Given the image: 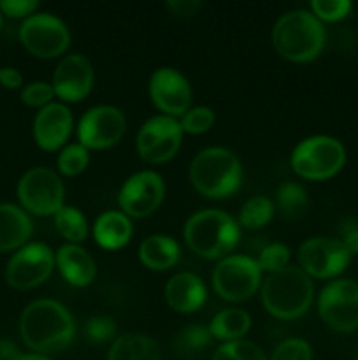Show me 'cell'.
<instances>
[{
  "label": "cell",
  "instance_id": "obj_11",
  "mask_svg": "<svg viewBox=\"0 0 358 360\" xmlns=\"http://www.w3.org/2000/svg\"><path fill=\"white\" fill-rule=\"evenodd\" d=\"M183 143L181 123L172 116H153L137 134V151L150 164H164L179 151Z\"/></svg>",
  "mask_w": 358,
  "mask_h": 360
},
{
  "label": "cell",
  "instance_id": "obj_24",
  "mask_svg": "<svg viewBox=\"0 0 358 360\" xmlns=\"http://www.w3.org/2000/svg\"><path fill=\"white\" fill-rule=\"evenodd\" d=\"M107 360H161V352L153 338L128 333L114 340Z\"/></svg>",
  "mask_w": 358,
  "mask_h": 360
},
{
  "label": "cell",
  "instance_id": "obj_27",
  "mask_svg": "<svg viewBox=\"0 0 358 360\" xmlns=\"http://www.w3.org/2000/svg\"><path fill=\"white\" fill-rule=\"evenodd\" d=\"M55 225L62 238L70 241V245L83 243L88 236V221L81 210L74 206H63L55 214Z\"/></svg>",
  "mask_w": 358,
  "mask_h": 360
},
{
  "label": "cell",
  "instance_id": "obj_43",
  "mask_svg": "<svg viewBox=\"0 0 358 360\" xmlns=\"http://www.w3.org/2000/svg\"><path fill=\"white\" fill-rule=\"evenodd\" d=\"M20 360H51V359H48L46 355H41V354H27V355H21Z\"/></svg>",
  "mask_w": 358,
  "mask_h": 360
},
{
  "label": "cell",
  "instance_id": "obj_29",
  "mask_svg": "<svg viewBox=\"0 0 358 360\" xmlns=\"http://www.w3.org/2000/svg\"><path fill=\"white\" fill-rule=\"evenodd\" d=\"M274 217V202L263 195L246 200L239 211V225L246 229H260L269 224Z\"/></svg>",
  "mask_w": 358,
  "mask_h": 360
},
{
  "label": "cell",
  "instance_id": "obj_45",
  "mask_svg": "<svg viewBox=\"0 0 358 360\" xmlns=\"http://www.w3.org/2000/svg\"><path fill=\"white\" fill-rule=\"evenodd\" d=\"M357 360H358V357H357Z\"/></svg>",
  "mask_w": 358,
  "mask_h": 360
},
{
  "label": "cell",
  "instance_id": "obj_7",
  "mask_svg": "<svg viewBox=\"0 0 358 360\" xmlns=\"http://www.w3.org/2000/svg\"><path fill=\"white\" fill-rule=\"evenodd\" d=\"M18 199L25 211L37 217H55L65 204V188L56 172L48 167H34L18 183Z\"/></svg>",
  "mask_w": 358,
  "mask_h": 360
},
{
  "label": "cell",
  "instance_id": "obj_19",
  "mask_svg": "<svg viewBox=\"0 0 358 360\" xmlns=\"http://www.w3.org/2000/svg\"><path fill=\"white\" fill-rule=\"evenodd\" d=\"M206 299V285L193 273L174 274L165 285V301L178 313L197 311L202 308Z\"/></svg>",
  "mask_w": 358,
  "mask_h": 360
},
{
  "label": "cell",
  "instance_id": "obj_23",
  "mask_svg": "<svg viewBox=\"0 0 358 360\" xmlns=\"http://www.w3.org/2000/svg\"><path fill=\"white\" fill-rule=\"evenodd\" d=\"M132 221L125 213L105 211L93 225V238L104 250H119L128 245L132 238Z\"/></svg>",
  "mask_w": 358,
  "mask_h": 360
},
{
  "label": "cell",
  "instance_id": "obj_16",
  "mask_svg": "<svg viewBox=\"0 0 358 360\" xmlns=\"http://www.w3.org/2000/svg\"><path fill=\"white\" fill-rule=\"evenodd\" d=\"M150 97L165 116H183L192 105V86L179 70L160 67L150 79Z\"/></svg>",
  "mask_w": 358,
  "mask_h": 360
},
{
  "label": "cell",
  "instance_id": "obj_35",
  "mask_svg": "<svg viewBox=\"0 0 358 360\" xmlns=\"http://www.w3.org/2000/svg\"><path fill=\"white\" fill-rule=\"evenodd\" d=\"M84 336L91 343H107L116 336V322L111 316H91L84 323Z\"/></svg>",
  "mask_w": 358,
  "mask_h": 360
},
{
  "label": "cell",
  "instance_id": "obj_5",
  "mask_svg": "<svg viewBox=\"0 0 358 360\" xmlns=\"http://www.w3.org/2000/svg\"><path fill=\"white\" fill-rule=\"evenodd\" d=\"M314 295L311 276L300 267L288 266L269 274L262 285V302L279 320H295L309 309Z\"/></svg>",
  "mask_w": 358,
  "mask_h": 360
},
{
  "label": "cell",
  "instance_id": "obj_12",
  "mask_svg": "<svg viewBox=\"0 0 358 360\" xmlns=\"http://www.w3.org/2000/svg\"><path fill=\"white\" fill-rule=\"evenodd\" d=\"M351 255L339 239L311 238L298 248V264L307 276L332 280L350 266Z\"/></svg>",
  "mask_w": 358,
  "mask_h": 360
},
{
  "label": "cell",
  "instance_id": "obj_14",
  "mask_svg": "<svg viewBox=\"0 0 358 360\" xmlns=\"http://www.w3.org/2000/svg\"><path fill=\"white\" fill-rule=\"evenodd\" d=\"M125 116L114 105H95L88 109L77 125L79 144L86 150H105L118 143L125 134Z\"/></svg>",
  "mask_w": 358,
  "mask_h": 360
},
{
  "label": "cell",
  "instance_id": "obj_6",
  "mask_svg": "<svg viewBox=\"0 0 358 360\" xmlns=\"http://www.w3.org/2000/svg\"><path fill=\"white\" fill-rule=\"evenodd\" d=\"M346 164L343 143L330 136H312L300 141L291 153V167L300 178L323 181L336 176Z\"/></svg>",
  "mask_w": 358,
  "mask_h": 360
},
{
  "label": "cell",
  "instance_id": "obj_34",
  "mask_svg": "<svg viewBox=\"0 0 358 360\" xmlns=\"http://www.w3.org/2000/svg\"><path fill=\"white\" fill-rule=\"evenodd\" d=\"M270 360H312V348L305 340L290 338L274 348Z\"/></svg>",
  "mask_w": 358,
  "mask_h": 360
},
{
  "label": "cell",
  "instance_id": "obj_32",
  "mask_svg": "<svg viewBox=\"0 0 358 360\" xmlns=\"http://www.w3.org/2000/svg\"><path fill=\"white\" fill-rule=\"evenodd\" d=\"M256 264L263 271H267L269 274L277 273V271L284 269L290 264V250L286 245H281V243H272V245H267L265 248L260 252Z\"/></svg>",
  "mask_w": 358,
  "mask_h": 360
},
{
  "label": "cell",
  "instance_id": "obj_38",
  "mask_svg": "<svg viewBox=\"0 0 358 360\" xmlns=\"http://www.w3.org/2000/svg\"><path fill=\"white\" fill-rule=\"evenodd\" d=\"M39 7L37 0H2L0 13L9 18H30Z\"/></svg>",
  "mask_w": 358,
  "mask_h": 360
},
{
  "label": "cell",
  "instance_id": "obj_10",
  "mask_svg": "<svg viewBox=\"0 0 358 360\" xmlns=\"http://www.w3.org/2000/svg\"><path fill=\"white\" fill-rule=\"evenodd\" d=\"M20 41L32 55L55 58L69 48L70 32L67 25L53 14H32L21 25Z\"/></svg>",
  "mask_w": 358,
  "mask_h": 360
},
{
  "label": "cell",
  "instance_id": "obj_33",
  "mask_svg": "<svg viewBox=\"0 0 358 360\" xmlns=\"http://www.w3.org/2000/svg\"><path fill=\"white\" fill-rule=\"evenodd\" d=\"M214 111L211 108H204V105H197V108H190L185 115L181 116V129L183 132L188 134H204L214 125Z\"/></svg>",
  "mask_w": 358,
  "mask_h": 360
},
{
  "label": "cell",
  "instance_id": "obj_15",
  "mask_svg": "<svg viewBox=\"0 0 358 360\" xmlns=\"http://www.w3.org/2000/svg\"><path fill=\"white\" fill-rule=\"evenodd\" d=\"M165 195V183L153 171L135 172L123 183L118 204L126 217L144 218L158 210Z\"/></svg>",
  "mask_w": 358,
  "mask_h": 360
},
{
  "label": "cell",
  "instance_id": "obj_42",
  "mask_svg": "<svg viewBox=\"0 0 358 360\" xmlns=\"http://www.w3.org/2000/svg\"><path fill=\"white\" fill-rule=\"evenodd\" d=\"M20 350L9 341H0V360H20Z\"/></svg>",
  "mask_w": 358,
  "mask_h": 360
},
{
  "label": "cell",
  "instance_id": "obj_41",
  "mask_svg": "<svg viewBox=\"0 0 358 360\" xmlns=\"http://www.w3.org/2000/svg\"><path fill=\"white\" fill-rule=\"evenodd\" d=\"M0 84L7 90H16L23 84V76L14 67H4L0 69Z\"/></svg>",
  "mask_w": 358,
  "mask_h": 360
},
{
  "label": "cell",
  "instance_id": "obj_44",
  "mask_svg": "<svg viewBox=\"0 0 358 360\" xmlns=\"http://www.w3.org/2000/svg\"><path fill=\"white\" fill-rule=\"evenodd\" d=\"M0 27H2V13H0Z\"/></svg>",
  "mask_w": 358,
  "mask_h": 360
},
{
  "label": "cell",
  "instance_id": "obj_30",
  "mask_svg": "<svg viewBox=\"0 0 358 360\" xmlns=\"http://www.w3.org/2000/svg\"><path fill=\"white\" fill-rule=\"evenodd\" d=\"M211 360H267V357L256 343L239 340L221 345Z\"/></svg>",
  "mask_w": 358,
  "mask_h": 360
},
{
  "label": "cell",
  "instance_id": "obj_36",
  "mask_svg": "<svg viewBox=\"0 0 358 360\" xmlns=\"http://www.w3.org/2000/svg\"><path fill=\"white\" fill-rule=\"evenodd\" d=\"M350 0H314L311 4V13L319 21H339L350 14Z\"/></svg>",
  "mask_w": 358,
  "mask_h": 360
},
{
  "label": "cell",
  "instance_id": "obj_28",
  "mask_svg": "<svg viewBox=\"0 0 358 360\" xmlns=\"http://www.w3.org/2000/svg\"><path fill=\"white\" fill-rule=\"evenodd\" d=\"M276 202L279 207L281 214L286 218H295L304 213V210L309 204L307 192L298 183H283L276 192Z\"/></svg>",
  "mask_w": 358,
  "mask_h": 360
},
{
  "label": "cell",
  "instance_id": "obj_25",
  "mask_svg": "<svg viewBox=\"0 0 358 360\" xmlns=\"http://www.w3.org/2000/svg\"><path fill=\"white\" fill-rule=\"evenodd\" d=\"M249 329H251V316L244 309L237 308H228L216 313L209 323L213 340H220L223 343L242 340Z\"/></svg>",
  "mask_w": 358,
  "mask_h": 360
},
{
  "label": "cell",
  "instance_id": "obj_20",
  "mask_svg": "<svg viewBox=\"0 0 358 360\" xmlns=\"http://www.w3.org/2000/svg\"><path fill=\"white\" fill-rule=\"evenodd\" d=\"M56 267L62 273L63 280L77 288L88 287L95 280L97 266L90 253L79 245H63L55 255Z\"/></svg>",
  "mask_w": 358,
  "mask_h": 360
},
{
  "label": "cell",
  "instance_id": "obj_21",
  "mask_svg": "<svg viewBox=\"0 0 358 360\" xmlns=\"http://www.w3.org/2000/svg\"><path fill=\"white\" fill-rule=\"evenodd\" d=\"M34 232V224L23 207L0 204V252L23 248Z\"/></svg>",
  "mask_w": 358,
  "mask_h": 360
},
{
  "label": "cell",
  "instance_id": "obj_17",
  "mask_svg": "<svg viewBox=\"0 0 358 360\" xmlns=\"http://www.w3.org/2000/svg\"><path fill=\"white\" fill-rule=\"evenodd\" d=\"M93 65L84 55H69L56 65L53 90L63 102H79L93 88Z\"/></svg>",
  "mask_w": 358,
  "mask_h": 360
},
{
  "label": "cell",
  "instance_id": "obj_18",
  "mask_svg": "<svg viewBox=\"0 0 358 360\" xmlns=\"http://www.w3.org/2000/svg\"><path fill=\"white\" fill-rule=\"evenodd\" d=\"M72 112L65 104L51 102L37 112L34 120V137L44 151H56L72 132Z\"/></svg>",
  "mask_w": 358,
  "mask_h": 360
},
{
  "label": "cell",
  "instance_id": "obj_3",
  "mask_svg": "<svg viewBox=\"0 0 358 360\" xmlns=\"http://www.w3.org/2000/svg\"><path fill=\"white\" fill-rule=\"evenodd\" d=\"M190 181L204 197L225 199L241 188V160L227 148H206L190 165Z\"/></svg>",
  "mask_w": 358,
  "mask_h": 360
},
{
  "label": "cell",
  "instance_id": "obj_31",
  "mask_svg": "<svg viewBox=\"0 0 358 360\" xmlns=\"http://www.w3.org/2000/svg\"><path fill=\"white\" fill-rule=\"evenodd\" d=\"M90 164V153H88L86 148L83 144H69L67 148H63L62 153L58 155V169L63 176H74L81 174L84 169Z\"/></svg>",
  "mask_w": 358,
  "mask_h": 360
},
{
  "label": "cell",
  "instance_id": "obj_13",
  "mask_svg": "<svg viewBox=\"0 0 358 360\" xmlns=\"http://www.w3.org/2000/svg\"><path fill=\"white\" fill-rule=\"evenodd\" d=\"M55 255L42 243H30L18 250L6 269V281L18 290H28L44 283L53 273Z\"/></svg>",
  "mask_w": 358,
  "mask_h": 360
},
{
  "label": "cell",
  "instance_id": "obj_39",
  "mask_svg": "<svg viewBox=\"0 0 358 360\" xmlns=\"http://www.w3.org/2000/svg\"><path fill=\"white\" fill-rule=\"evenodd\" d=\"M339 241L343 243L344 248L347 250L351 257L358 255V221L357 220H344L339 229Z\"/></svg>",
  "mask_w": 358,
  "mask_h": 360
},
{
  "label": "cell",
  "instance_id": "obj_26",
  "mask_svg": "<svg viewBox=\"0 0 358 360\" xmlns=\"http://www.w3.org/2000/svg\"><path fill=\"white\" fill-rule=\"evenodd\" d=\"M213 343L209 327L206 326H188L183 330H179L174 338V352L179 357L193 359L202 354L206 348Z\"/></svg>",
  "mask_w": 358,
  "mask_h": 360
},
{
  "label": "cell",
  "instance_id": "obj_22",
  "mask_svg": "<svg viewBox=\"0 0 358 360\" xmlns=\"http://www.w3.org/2000/svg\"><path fill=\"white\" fill-rule=\"evenodd\" d=\"M139 259L147 269L167 271L172 269L181 259V248L171 236L153 234L140 243Z\"/></svg>",
  "mask_w": 358,
  "mask_h": 360
},
{
  "label": "cell",
  "instance_id": "obj_8",
  "mask_svg": "<svg viewBox=\"0 0 358 360\" xmlns=\"http://www.w3.org/2000/svg\"><path fill=\"white\" fill-rule=\"evenodd\" d=\"M260 285H262V269L251 257L228 255L214 267L213 287L225 301H246L255 295Z\"/></svg>",
  "mask_w": 358,
  "mask_h": 360
},
{
  "label": "cell",
  "instance_id": "obj_40",
  "mask_svg": "<svg viewBox=\"0 0 358 360\" xmlns=\"http://www.w3.org/2000/svg\"><path fill=\"white\" fill-rule=\"evenodd\" d=\"M204 4L200 0H171L167 2V7L175 14V16L181 18H190L195 16L200 9H202Z\"/></svg>",
  "mask_w": 358,
  "mask_h": 360
},
{
  "label": "cell",
  "instance_id": "obj_37",
  "mask_svg": "<svg viewBox=\"0 0 358 360\" xmlns=\"http://www.w3.org/2000/svg\"><path fill=\"white\" fill-rule=\"evenodd\" d=\"M53 97H55L53 84L44 83V81L27 84L21 91V102L30 108H46L48 104H51Z\"/></svg>",
  "mask_w": 358,
  "mask_h": 360
},
{
  "label": "cell",
  "instance_id": "obj_2",
  "mask_svg": "<svg viewBox=\"0 0 358 360\" xmlns=\"http://www.w3.org/2000/svg\"><path fill=\"white\" fill-rule=\"evenodd\" d=\"M323 23L311 11H291L283 14L272 28V44L284 60L297 63L318 58L325 48Z\"/></svg>",
  "mask_w": 358,
  "mask_h": 360
},
{
  "label": "cell",
  "instance_id": "obj_9",
  "mask_svg": "<svg viewBox=\"0 0 358 360\" xmlns=\"http://www.w3.org/2000/svg\"><path fill=\"white\" fill-rule=\"evenodd\" d=\"M318 313L323 322L337 333H353L358 329V283L340 278L321 290Z\"/></svg>",
  "mask_w": 358,
  "mask_h": 360
},
{
  "label": "cell",
  "instance_id": "obj_1",
  "mask_svg": "<svg viewBox=\"0 0 358 360\" xmlns=\"http://www.w3.org/2000/svg\"><path fill=\"white\" fill-rule=\"evenodd\" d=\"M20 334L35 354H56L72 343L76 322L62 302L41 299L28 304L21 313Z\"/></svg>",
  "mask_w": 358,
  "mask_h": 360
},
{
  "label": "cell",
  "instance_id": "obj_4",
  "mask_svg": "<svg viewBox=\"0 0 358 360\" xmlns=\"http://www.w3.org/2000/svg\"><path fill=\"white\" fill-rule=\"evenodd\" d=\"M241 238L239 224L221 210H202L192 214L185 225V241L204 259H225Z\"/></svg>",
  "mask_w": 358,
  "mask_h": 360
}]
</instances>
